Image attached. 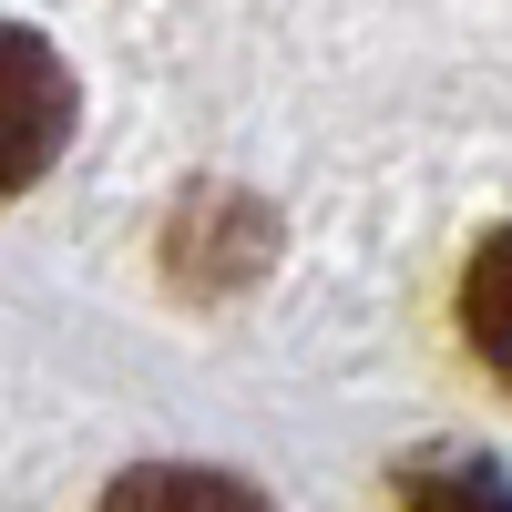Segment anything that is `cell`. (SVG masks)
Here are the masks:
<instances>
[{
  "instance_id": "3",
  "label": "cell",
  "mask_w": 512,
  "mask_h": 512,
  "mask_svg": "<svg viewBox=\"0 0 512 512\" xmlns=\"http://www.w3.org/2000/svg\"><path fill=\"white\" fill-rule=\"evenodd\" d=\"M461 338L482 349V369L512 390V226L472 246V267H461Z\"/></svg>"
},
{
  "instance_id": "4",
  "label": "cell",
  "mask_w": 512,
  "mask_h": 512,
  "mask_svg": "<svg viewBox=\"0 0 512 512\" xmlns=\"http://www.w3.org/2000/svg\"><path fill=\"white\" fill-rule=\"evenodd\" d=\"M410 512H512V492L492 472H420L410 482Z\"/></svg>"
},
{
  "instance_id": "1",
  "label": "cell",
  "mask_w": 512,
  "mask_h": 512,
  "mask_svg": "<svg viewBox=\"0 0 512 512\" xmlns=\"http://www.w3.org/2000/svg\"><path fill=\"white\" fill-rule=\"evenodd\" d=\"M72 144V62L41 31L0 21V195L41 185Z\"/></svg>"
},
{
  "instance_id": "2",
  "label": "cell",
  "mask_w": 512,
  "mask_h": 512,
  "mask_svg": "<svg viewBox=\"0 0 512 512\" xmlns=\"http://www.w3.org/2000/svg\"><path fill=\"white\" fill-rule=\"evenodd\" d=\"M103 512H267V492L236 472H195V461H144L103 492Z\"/></svg>"
}]
</instances>
